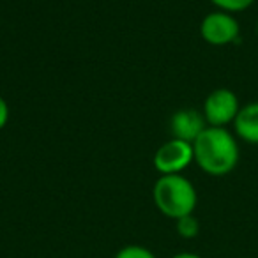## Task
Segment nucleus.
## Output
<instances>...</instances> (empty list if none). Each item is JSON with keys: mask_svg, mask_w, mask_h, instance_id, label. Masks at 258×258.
Listing matches in <instances>:
<instances>
[{"mask_svg": "<svg viewBox=\"0 0 258 258\" xmlns=\"http://www.w3.org/2000/svg\"><path fill=\"white\" fill-rule=\"evenodd\" d=\"M256 0H211V4L218 8V11L223 13H242L249 9Z\"/></svg>", "mask_w": 258, "mask_h": 258, "instance_id": "1a4fd4ad", "label": "nucleus"}, {"mask_svg": "<svg viewBox=\"0 0 258 258\" xmlns=\"http://www.w3.org/2000/svg\"><path fill=\"white\" fill-rule=\"evenodd\" d=\"M207 127V122L204 118V113L197 111L195 108H182L177 110L170 118V131L172 137L177 140H184L193 144L202 131Z\"/></svg>", "mask_w": 258, "mask_h": 258, "instance_id": "423d86ee", "label": "nucleus"}, {"mask_svg": "<svg viewBox=\"0 0 258 258\" xmlns=\"http://www.w3.org/2000/svg\"><path fill=\"white\" fill-rule=\"evenodd\" d=\"M9 122V104L4 97L0 96V131L8 125Z\"/></svg>", "mask_w": 258, "mask_h": 258, "instance_id": "9b49d317", "label": "nucleus"}, {"mask_svg": "<svg viewBox=\"0 0 258 258\" xmlns=\"http://www.w3.org/2000/svg\"><path fill=\"white\" fill-rule=\"evenodd\" d=\"M240 110L239 97L230 89H216L204 101V118L212 127H226L233 124Z\"/></svg>", "mask_w": 258, "mask_h": 258, "instance_id": "20e7f679", "label": "nucleus"}, {"mask_svg": "<svg viewBox=\"0 0 258 258\" xmlns=\"http://www.w3.org/2000/svg\"><path fill=\"white\" fill-rule=\"evenodd\" d=\"M172 258H204V256H200V254H197V253H189V251H182V253L173 254Z\"/></svg>", "mask_w": 258, "mask_h": 258, "instance_id": "f8f14e48", "label": "nucleus"}, {"mask_svg": "<svg viewBox=\"0 0 258 258\" xmlns=\"http://www.w3.org/2000/svg\"><path fill=\"white\" fill-rule=\"evenodd\" d=\"M113 258H158L149 247L140 246V244H127V246L120 247L115 253Z\"/></svg>", "mask_w": 258, "mask_h": 258, "instance_id": "9d476101", "label": "nucleus"}, {"mask_svg": "<svg viewBox=\"0 0 258 258\" xmlns=\"http://www.w3.org/2000/svg\"><path fill=\"white\" fill-rule=\"evenodd\" d=\"M235 137L249 145H258V101L240 106L233 120Z\"/></svg>", "mask_w": 258, "mask_h": 258, "instance_id": "0eeeda50", "label": "nucleus"}, {"mask_svg": "<svg viewBox=\"0 0 258 258\" xmlns=\"http://www.w3.org/2000/svg\"><path fill=\"white\" fill-rule=\"evenodd\" d=\"M256 34H258V22H256Z\"/></svg>", "mask_w": 258, "mask_h": 258, "instance_id": "ddd939ff", "label": "nucleus"}, {"mask_svg": "<svg viewBox=\"0 0 258 258\" xmlns=\"http://www.w3.org/2000/svg\"><path fill=\"white\" fill-rule=\"evenodd\" d=\"M175 230L182 239H195L200 233V221L193 214L184 216L175 221Z\"/></svg>", "mask_w": 258, "mask_h": 258, "instance_id": "6e6552de", "label": "nucleus"}, {"mask_svg": "<svg viewBox=\"0 0 258 258\" xmlns=\"http://www.w3.org/2000/svg\"><path fill=\"white\" fill-rule=\"evenodd\" d=\"M195 163L204 173L212 177H225L239 165L240 151L235 135L226 127H207L193 142Z\"/></svg>", "mask_w": 258, "mask_h": 258, "instance_id": "f257e3e1", "label": "nucleus"}, {"mask_svg": "<svg viewBox=\"0 0 258 258\" xmlns=\"http://www.w3.org/2000/svg\"><path fill=\"white\" fill-rule=\"evenodd\" d=\"M240 27L233 15L223 11L209 13L200 23V36L211 46H228L239 39Z\"/></svg>", "mask_w": 258, "mask_h": 258, "instance_id": "39448f33", "label": "nucleus"}, {"mask_svg": "<svg viewBox=\"0 0 258 258\" xmlns=\"http://www.w3.org/2000/svg\"><path fill=\"white\" fill-rule=\"evenodd\" d=\"M152 200L163 216L177 221L195 212L198 204L197 187L182 173L159 175L152 187Z\"/></svg>", "mask_w": 258, "mask_h": 258, "instance_id": "f03ea898", "label": "nucleus"}, {"mask_svg": "<svg viewBox=\"0 0 258 258\" xmlns=\"http://www.w3.org/2000/svg\"><path fill=\"white\" fill-rule=\"evenodd\" d=\"M195 161L193 144L184 140H172L165 142L154 154V168L159 175H177L182 173L191 163Z\"/></svg>", "mask_w": 258, "mask_h": 258, "instance_id": "7ed1b4c3", "label": "nucleus"}]
</instances>
